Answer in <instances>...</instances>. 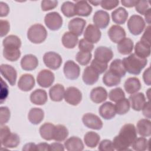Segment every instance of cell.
<instances>
[{
  "label": "cell",
  "mask_w": 151,
  "mask_h": 151,
  "mask_svg": "<svg viewBox=\"0 0 151 151\" xmlns=\"http://www.w3.org/2000/svg\"><path fill=\"white\" fill-rule=\"evenodd\" d=\"M107 97V92L103 87H97L92 89L90 92V99L95 103H101Z\"/></svg>",
  "instance_id": "obj_24"
},
{
  "label": "cell",
  "mask_w": 151,
  "mask_h": 151,
  "mask_svg": "<svg viewBox=\"0 0 151 151\" xmlns=\"http://www.w3.org/2000/svg\"><path fill=\"white\" fill-rule=\"evenodd\" d=\"M44 117V111L37 107L32 108L28 112V119L29 121L33 124H38L40 123Z\"/></svg>",
  "instance_id": "obj_33"
},
{
  "label": "cell",
  "mask_w": 151,
  "mask_h": 151,
  "mask_svg": "<svg viewBox=\"0 0 151 151\" xmlns=\"http://www.w3.org/2000/svg\"><path fill=\"white\" fill-rule=\"evenodd\" d=\"M68 135V130L67 127L63 124L55 126L53 140L57 142L64 141Z\"/></svg>",
  "instance_id": "obj_39"
},
{
  "label": "cell",
  "mask_w": 151,
  "mask_h": 151,
  "mask_svg": "<svg viewBox=\"0 0 151 151\" xmlns=\"http://www.w3.org/2000/svg\"><path fill=\"white\" fill-rule=\"evenodd\" d=\"M0 28H1V37H3L6 35L10 30V25L8 21L1 19L0 21Z\"/></svg>",
  "instance_id": "obj_54"
},
{
  "label": "cell",
  "mask_w": 151,
  "mask_h": 151,
  "mask_svg": "<svg viewBox=\"0 0 151 151\" xmlns=\"http://www.w3.org/2000/svg\"><path fill=\"white\" fill-rule=\"evenodd\" d=\"M124 88L125 91L129 94H134L140 90L141 83L137 77L128 78L124 82Z\"/></svg>",
  "instance_id": "obj_27"
},
{
  "label": "cell",
  "mask_w": 151,
  "mask_h": 151,
  "mask_svg": "<svg viewBox=\"0 0 151 151\" xmlns=\"http://www.w3.org/2000/svg\"><path fill=\"white\" fill-rule=\"evenodd\" d=\"M63 71L67 78L71 80H76L80 76V68L74 61L68 60L64 65Z\"/></svg>",
  "instance_id": "obj_9"
},
{
  "label": "cell",
  "mask_w": 151,
  "mask_h": 151,
  "mask_svg": "<svg viewBox=\"0 0 151 151\" xmlns=\"http://www.w3.org/2000/svg\"><path fill=\"white\" fill-rule=\"evenodd\" d=\"M140 41L150 45V26L149 25L146 27L143 35L140 38Z\"/></svg>",
  "instance_id": "obj_55"
},
{
  "label": "cell",
  "mask_w": 151,
  "mask_h": 151,
  "mask_svg": "<svg viewBox=\"0 0 151 151\" xmlns=\"http://www.w3.org/2000/svg\"><path fill=\"white\" fill-rule=\"evenodd\" d=\"M150 14H151V8H149L147 11L146 12V13L144 14L145 15V21H146V22L148 24H150V20H151V17H150Z\"/></svg>",
  "instance_id": "obj_63"
},
{
  "label": "cell",
  "mask_w": 151,
  "mask_h": 151,
  "mask_svg": "<svg viewBox=\"0 0 151 151\" xmlns=\"http://www.w3.org/2000/svg\"><path fill=\"white\" fill-rule=\"evenodd\" d=\"M3 55L9 61H15L21 56L19 47L15 45H6L4 47Z\"/></svg>",
  "instance_id": "obj_22"
},
{
  "label": "cell",
  "mask_w": 151,
  "mask_h": 151,
  "mask_svg": "<svg viewBox=\"0 0 151 151\" xmlns=\"http://www.w3.org/2000/svg\"><path fill=\"white\" fill-rule=\"evenodd\" d=\"M137 1H134V0H122L121 1V3L122 4L125 6V7H127V8H130V7H133L134 6L136 5V4H137Z\"/></svg>",
  "instance_id": "obj_61"
},
{
  "label": "cell",
  "mask_w": 151,
  "mask_h": 151,
  "mask_svg": "<svg viewBox=\"0 0 151 151\" xmlns=\"http://www.w3.org/2000/svg\"><path fill=\"white\" fill-rule=\"evenodd\" d=\"M65 93V89L63 85L56 84L52 86L49 90V95L51 100L54 101H62Z\"/></svg>",
  "instance_id": "obj_30"
},
{
  "label": "cell",
  "mask_w": 151,
  "mask_h": 151,
  "mask_svg": "<svg viewBox=\"0 0 151 151\" xmlns=\"http://www.w3.org/2000/svg\"><path fill=\"white\" fill-rule=\"evenodd\" d=\"M36 145L34 143H28L25 144L22 147V150L36 151Z\"/></svg>",
  "instance_id": "obj_62"
},
{
  "label": "cell",
  "mask_w": 151,
  "mask_h": 151,
  "mask_svg": "<svg viewBox=\"0 0 151 151\" xmlns=\"http://www.w3.org/2000/svg\"><path fill=\"white\" fill-rule=\"evenodd\" d=\"M134 54L142 58H146L150 54V45L138 41L134 46Z\"/></svg>",
  "instance_id": "obj_37"
},
{
  "label": "cell",
  "mask_w": 151,
  "mask_h": 151,
  "mask_svg": "<svg viewBox=\"0 0 151 151\" xmlns=\"http://www.w3.org/2000/svg\"><path fill=\"white\" fill-rule=\"evenodd\" d=\"M45 25L52 31L59 29L63 25V18L59 13L57 12H49L44 18Z\"/></svg>",
  "instance_id": "obj_5"
},
{
  "label": "cell",
  "mask_w": 151,
  "mask_h": 151,
  "mask_svg": "<svg viewBox=\"0 0 151 151\" xmlns=\"http://www.w3.org/2000/svg\"><path fill=\"white\" fill-rule=\"evenodd\" d=\"M55 76L54 73L47 69L40 71L37 77V81L38 84L44 88L50 87L54 83Z\"/></svg>",
  "instance_id": "obj_8"
},
{
  "label": "cell",
  "mask_w": 151,
  "mask_h": 151,
  "mask_svg": "<svg viewBox=\"0 0 151 151\" xmlns=\"http://www.w3.org/2000/svg\"><path fill=\"white\" fill-rule=\"evenodd\" d=\"M145 22L143 18L138 15H133L129 19L127 24V28L134 35L140 34L145 28Z\"/></svg>",
  "instance_id": "obj_4"
},
{
  "label": "cell",
  "mask_w": 151,
  "mask_h": 151,
  "mask_svg": "<svg viewBox=\"0 0 151 151\" xmlns=\"http://www.w3.org/2000/svg\"><path fill=\"white\" fill-rule=\"evenodd\" d=\"M149 146V141L143 137L136 138L132 144L133 149L136 151H144L146 150Z\"/></svg>",
  "instance_id": "obj_42"
},
{
  "label": "cell",
  "mask_w": 151,
  "mask_h": 151,
  "mask_svg": "<svg viewBox=\"0 0 151 151\" xmlns=\"http://www.w3.org/2000/svg\"><path fill=\"white\" fill-rule=\"evenodd\" d=\"M122 61L126 71L134 75L139 74L147 63L146 58H140L134 53L124 58Z\"/></svg>",
  "instance_id": "obj_2"
},
{
  "label": "cell",
  "mask_w": 151,
  "mask_h": 151,
  "mask_svg": "<svg viewBox=\"0 0 151 151\" xmlns=\"http://www.w3.org/2000/svg\"><path fill=\"white\" fill-rule=\"evenodd\" d=\"M93 21L97 28H106L110 22L109 14L103 10L97 11L93 15Z\"/></svg>",
  "instance_id": "obj_12"
},
{
  "label": "cell",
  "mask_w": 151,
  "mask_h": 151,
  "mask_svg": "<svg viewBox=\"0 0 151 151\" xmlns=\"http://www.w3.org/2000/svg\"><path fill=\"white\" fill-rule=\"evenodd\" d=\"M109 97L111 101L116 103L125 98V94L120 87H116L110 91Z\"/></svg>",
  "instance_id": "obj_44"
},
{
  "label": "cell",
  "mask_w": 151,
  "mask_h": 151,
  "mask_svg": "<svg viewBox=\"0 0 151 151\" xmlns=\"http://www.w3.org/2000/svg\"><path fill=\"white\" fill-rule=\"evenodd\" d=\"M2 45L4 47L6 45H15L20 48L21 46V41L18 36L10 35L4 39Z\"/></svg>",
  "instance_id": "obj_46"
},
{
  "label": "cell",
  "mask_w": 151,
  "mask_h": 151,
  "mask_svg": "<svg viewBox=\"0 0 151 151\" xmlns=\"http://www.w3.org/2000/svg\"><path fill=\"white\" fill-rule=\"evenodd\" d=\"M43 61L45 65L50 69L57 70L62 64V58L55 52L49 51L45 52L43 56Z\"/></svg>",
  "instance_id": "obj_6"
},
{
  "label": "cell",
  "mask_w": 151,
  "mask_h": 151,
  "mask_svg": "<svg viewBox=\"0 0 151 151\" xmlns=\"http://www.w3.org/2000/svg\"><path fill=\"white\" fill-rule=\"evenodd\" d=\"M61 11L66 17L70 18L74 17L76 15L75 4L70 1H65L62 4Z\"/></svg>",
  "instance_id": "obj_43"
},
{
  "label": "cell",
  "mask_w": 151,
  "mask_h": 151,
  "mask_svg": "<svg viewBox=\"0 0 151 151\" xmlns=\"http://www.w3.org/2000/svg\"><path fill=\"white\" fill-rule=\"evenodd\" d=\"M99 113L101 117L106 120L113 119L116 114L114 105L110 101L102 104L99 109Z\"/></svg>",
  "instance_id": "obj_19"
},
{
  "label": "cell",
  "mask_w": 151,
  "mask_h": 151,
  "mask_svg": "<svg viewBox=\"0 0 151 151\" xmlns=\"http://www.w3.org/2000/svg\"><path fill=\"white\" fill-rule=\"evenodd\" d=\"M101 33L99 28L93 24H89L84 32L85 40L91 43H97L101 38Z\"/></svg>",
  "instance_id": "obj_13"
},
{
  "label": "cell",
  "mask_w": 151,
  "mask_h": 151,
  "mask_svg": "<svg viewBox=\"0 0 151 151\" xmlns=\"http://www.w3.org/2000/svg\"><path fill=\"white\" fill-rule=\"evenodd\" d=\"M108 35L110 40L114 42L118 43L126 37L125 30L118 25H112L108 31Z\"/></svg>",
  "instance_id": "obj_18"
},
{
  "label": "cell",
  "mask_w": 151,
  "mask_h": 151,
  "mask_svg": "<svg viewBox=\"0 0 151 151\" xmlns=\"http://www.w3.org/2000/svg\"><path fill=\"white\" fill-rule=\"evenodd\" d=\"M143 79L145 84L147 86H150L151 80H150V67H148L143 74Z\"/></svg>",
  "instance_id": "obj_59"
},
{
  "label": "cell",
  "mask_w": 151,
  "mask_h": 151,
  "mask_svg": "<svg viewBox=\"0 0 151 151\" xmlns=\"http://www.w3.org/2000/svg\"><path fill=\"white\" fill-rule=\"evenodd\" d=\"M92 67H93L99 74L103 73L104 71H106L108 67V65L107 63H104L100 61H99L94 58L92 60L91 63V65Z\"/></svg>",
  "instance_id": "obj_47"
},
{
  "label": "cell",
  "mask_w": 151,
  "mask_h": 151,
  "mask_svg": "<svg viewBox=\"0 0 151 151\" xmlns=\"http://www.w3.org/2000/svg\"><path fill=\"white\" fill-rule=\"evenodd\" d=\"M48 99L47 92L42 89H36L33 91L30 95L31 103L36 105L44 104Z\"/></svg>",
  "instance_id": "obj_25"
},
{
  "label": "cell",
  "mask_w": 151,
  "mask_h": 151,
  "mask_svg": "<svg viewBox=\"0 0 151 151\" xmlns=\"http://www.w3.org/2000/svg\"><path fill=\"white\" fill-rule=\"evenodd\" d=\"M130 101L129 99L126 98L116 102V104L114 105L116 113L120 115H123L127 113L130 109Z\"/></svg>",
  "instance_id": "obj_41"
},
{
  "label": "cell",
  "mask_w": 151,
  "mask_h": 151,
  "mask_svg": "<svg viewBox=\"0 0 151 151\" xmlns=\"http://www.w3.org/2000/svg\"><path fill=\"white\" fill-rule=\"evenodd\" d=\"M120 81L121 77L110 70L106 71L103 77V82L107 87L116 86Z\"/></svg>",
  "instance_id": "obj_34"
},
{
  "label": "cell",
  "mask_w": 151,
  "mask_h": 151,
  "mask_svg": "<svg viewBox=\"0 0 151 151\" xmlns=\"http://www.w3.org/2000/svg\"><path fill=\"white\" fill-rule=\"evenodd\" d=\"M134 6L136 11L138 13L144 15L149 8V2L147 1H137V2Z\"/></svg>",
  "instance_id": "obj_51"
},
{
  "label": "cell",
  "mask_w": 151,
  "mask_h": 151,
  "mask_svg": "<svg viewBox=\"0 0 151 151\" xmlns=\"http://www.w3.org/2000/svg\"><path fill=\"white\" fill-rule=\"evenodd\" d=\"M83 124L88 128L94 130H100L103 122L99 117L93 113H86L82 117Z\"/></svg>",
  "instance_id": "obj_10"
},
{
  "label": "cell",
  "mask_w": 151,
  "mask_h": 151,
  "mask_svg": "<svg viewBox=\"0 0 151 151\" xmlns=\"http://www.w3.org/2000/svg\"><path fill=\"white\" fill-rule=\"evenodd\" d=\"M35 86V79L30 74H22L18 82V88L24 91H30Z\"/></svg>",
  "instance_id": "obj_16"
},
{
  "label": "cell",
  "mask_w": 151,
  "mask_h": 151,
  "mask_svg": "<svg viewBox=\"0 0 151 151\" xmlns=\"http://www.w3.org/2000/svg\"><path fill=\"white\" fill-rule=\"evenodd\" d=\"M47 151L50 150V145L47 143H40L36 145V151Z\"/></svg>",
  "instance_id": "obj_60"
},
{
  "label": "cell",
  "mask_w": 151,
  "mask_h": 151,
  "mask_svg": "<svg viewBox=\"0 0 151 151\" xmlns=\"http://www.w3.org/2000/svg\"><path fill=\"white\" fill-rule=\"evenodd\" d=\"M130 104L132 108L135 111L142 110L146 103V98L143 93H137L132 94L129 98Z\"/></svg>",
  "instance_id": "obj_21"
},
{
  "label": "cell",
  "mask_w": 151,
  "mask_h": 151,
  "mask_svg": "<svg viewBox=\"0 0 151 151\" xmlns=\"http://www.w3.org/2000/svg\"><path fill=\"white\" fill-rule=\"evenodd\" d=\"M78 41V37L70 31L65 32L62 37V44L67 48H74Z\"/></svg>",
  "instance_id": "obj_36"
},
{
  "label": "cell",
  "mask_w": 151,
  "mask_h": 151,
  "mask_svg": "<svg viewBox=\"0 0 151 151\" xmlns=\"http://www.w3.org/2000/svg\"><path fill=\"white\" fill-rule=\"evenodd\" d=\"M86 25V21L84 19L77 17L69 21L68 28L70 32L78 37L82 34Z\"/></svg>",
  "instance_id": "obj_14"
},
{
  "label": "cell",
  "mask_w": 151,
  "mask_h": 151,
  "mask_svg": "<svg viewBox=\"0 0 151 151\" xmlns=\"http://www.w3.org/2000/svg\"><path fill=\"white\" fill-rule=\"evenodd\" d=\"M109 70L122 77L126 75V71L122 64V61L120 59H115L110 64Z\"/></svg>",
  "instance_id": "obj_40"
},
{
  "label": "cell",
  "mask_w": 151,
  "mask_h": 151,
  "mask_svg": "<svg viewBox=\"0 0 151 151\" xmlns=\"http://www.w3.org/2000/svg\"><path fill=\"white\" fill-rule=\"evenodd\" d=\"M55 125L50 123H45L40 127V134L45 140H53Z\"/></svg>",
  "instance_id": "obj_35"
},
{
  "label": "cell",
  "mask_w": 151,
  "mask_h": 151,
  "mask_svg": "<svg viewBox=\"0 0 151 151\" xmlns=\"http://www.w3.org/2000/svg\"><path fill=\"white\" fill-rule=\"evenodd\" d=\"M64 147L68 151H81L84 149L81 139L76 136H72L67 139L64 142Z\"/></svg>",
  "instance_id": "obj_23"
},
{
  "label": "cell",
  "mask_w": 151,
  "mask_h": 151,
  "mask_svg": "<svg viewBox=\"0 0 151 151\" xmlns=\"http://www.w3.org/2000/svg\"><path fill=\"white\" fill-rule=\"evenodd\" d=\"M136 129L137 132L141 136H150L151 134V122L147 119H140L137 123Z\"/></svg>",
  "instance_id": "obj_26"
},
{
  "label": "cell",
  "mask_w": 151,
  "mask_h": 151,
  "mask_svg": "<svg viewBox=\"0 0 151 151\" xmlns=\"http://www.w3.org/2000/svg\"><path fill=\"white\" fill-rule=\"evenodd\" d=\"M119 4L117 0H103L101 1L100 5L102 8L107 10H111L115 8Z\"/></svg>",
  "instance_id": "obj_52"
},
{
  "label": "cell",
  "mask_w": 151,
  "mask_h": 151,
  "mask_svg": "<svg viewBox=\"0 0 151 151\" xmlns=\"http://www.w3.org/2000/svg\"><path fill=\"white\" fill-rule=\"evenodd\" d=\"M94 48L93 44L85 40L81 39L78 42V49L81 51L91 52Z\"/></svg>",
  "instance_id": "obj_48"
},
{
  "label": "cell",
  "mask_w": 151,
  "mask_h": 151,
  "mask_svg": "<svg viewBox=\"0 0 151 151\" xmlns=\"http://www.w3.org/2000/svg\"><path fill=\"white\" fill-rule=\"evenodd\" d=\"M50 150L63 151L64 150V146L60 143L54 142L50 145Z\"/></svg>",
  "instance_id": "obj_58"
},
{
  "label": "cell",
  "mask_w": 151,
  "mask_h": 151,
  "mask_svg": "<svg viewBox=\"0 0 151 151\" xmlns=\"http://www.w3.org/2000/svg\"><path fill=\"white\" fill-rule=\"evenodd\" d=\"M58 5L57 1H48L44 0L41 1V6L43 11H47L54 9Z\"/></svg>",
  "instance_id": "obj_53"
},
{
  "label": "cell",
  "mask_w": 151,
  "mask_h": 151,
  "mask_svg": "<svg viewBox=\"0 0 151 151\" xmlns=\"http://www.w3.org/2000/svg\"><path fill=\"white\" fill-rule=\"evenodd\" d=\"M64 100L68 104L77 106L82 100V94L79 89L75 87H69L65 91Z\"/></svg>",
  "instance_id": "obj_7"
},
{
  "label": "cell",
  "mask_w": 151,
  "mask_h": 151,
  "mask_svg": "<svg viewBox=\"0 0 151 151\" xmlns=\"http://www.w3.org/2000/svg\"><path fill=\"white\" fill-rule=\"evenodd\" d=\"M0 124L1 126L6 123L9 120L11 113L10 110L7 107H1L0 108Z\"/></svg>",
  "instance_id": "obj_49"
},
{
  "label": "cell",
  "mask_w": 151,
  "mask_h": 151,
  "mask_svg": "<svg viewBox=\"0 0 151 151\" xmlns=\"http://www.w3.org/2000/svg\"><path fill=\"white\" fill-rule=\"evenodd\" d=\"M113 57V52L111 48L100 46L97 47L94 51V59L104 63H108Z\"/></svg>",
  "instance_id": "obj_11"
},
{
  "label": "cell",
  "mask_w": 151,
  "mask_h": 151,
  "mask_svg": "<svg viewBox=\"0 0 151 151\" xmlns=\"http://www.w3.org/2000/svg\"><path fill=\"white\" fill-rule=\"evenodd\" d=\"M98 149L100 151H113L114 147L113 142L108 139L101 140L99 143Z\"/></svg>",
  "instance_id": "obj_50"
},
{
  "label": "cell",
  "mask_w": 151,
  "mask_h": 151,
  "mask_svg": "<svg viewBox=\"0 0 151 151\" xmlns=\"http://www.w3.org/2000/svg\"><path fill=\"white\" fill-rule=\"evenodd\" d=\"M134 43L133 41L129 38H124L117 43V48L119 53L123 55L130 54L133 49Z\"/></svg>",
  "instance_id": "obj_31"
},
{
  "label": "cell",
  "mask_w": 151,
  "mask_h": 151,
  "mask_svg": "<svg viewBox=\"0 0 151 151\" xmlns=\"http://www.w3.org/2000/svg\"><path fill=\"white\" fill-rule=\"evenodd\" d=\"M0 69L2 76L8 81L11 86H14L17 77V73L14 67L8 64H1Z\"/></svg>",
  "instance_id": "obj_15"
},
{
  "label": "cell",
  "mask_w": 151,
  "mask_h": 151,
  "mask_svg": "<svg viewBox=\"0 0 151 151\" xmlns=\"http://www.w3.org/2000/svg\"><path fill=\"white\" fill-rule=\"evenodd\" d=\"M113 21L118 24L121 25L125 23L128 17V12L123 7H119L114 10L111 14Z\"/></svg>",
  "instance_id": "obj_32"
},
{
  "label": "cell",
  "mask_w": 151,
  "mask_h": 151,
  "mask_svg": "<svg viewBox=\"0 0 151 151\" xmlns=\"http://www.w3.org/2000/svg\"><path fill=\"white\" fill-rule=\"evenodd\" d=\"M92 57V54L91 52H85L80 51L78 52L76 56V61L82 65H87Z\"/></svg>",
  "instance_id": "obj_45"
},
{
  "label": "cell",
  "mask_w": 151,
  "mask_h": 151,
  "mask_svg": "<svg viewBox=\"0 0 151 151\" xmlns=\"http://www.w3.org/2000/svg\"><path fill=\"white\" fill-rule=\"evenodd\" d=\"M47 36V32L45 27L40 24L31 25L27 31L28 39L34 44L43 42Z\"/></svg>",
  "instance_id": "obj_3"
},
{
  "label": "cell",
  "mask_w": 151,
  "mask_h": 151,
  "mask_svg": "<svg viewBox=\"0 0 151 151\" xmlns=\"http://www.w3.org/2000/svg\"><path fill=\"white\" fill-rule=\"evenodd\" d=\"M99 78V74L91 66H88L84 70L82 78L83 82L87 85L95 84Z\"/></svg>",
  "instance_id": "obj_17"
},
{
  "label": "cell",
  "mask_w": 151,
  "mask_h": 151,
  "mask_svg": "<svg viewBox=\"0 0 151 151\" xmlns=\"http://www.w3.org/2000/svg\"><path fill=\"white\" fill-rule=\"evenodd\" d=\"M1 143L6 148H14L19 144L20 139L17 134L10 132L5 137L1 139Z\"/></svg>",
  "instance_id": "obj_29"
},
{
  "label": "cell",
  "mask_w": 151,
  "mask_h": 151,
  "mask_svg": "<svg viewBox=\"0 0 151 151\" xmlns=\"http://www.w3.org/2000/svg\"><path fill=\"white\" fill-rule=\"evenodd\" d=\"M9 12V8L7 4L1 2H0V16L1 17H6Z\"/></svg>",
  "instance_id": "obj_56"
},
{
  "label": "cell",
  "mask_w": 151,
  "mask_h": 151,
  "mask_svg": "<svg viewBox=\"0 0 151 151\" xmlns=\"http://www.w3.org/2000/svg\"><path fill=\"white\" fill-rule=\"evenodd\" d=\"M137 138V130L134 124H126L122 126L119 133L113 140L114 149L118 151L126 150Z\"/></svg>",
  "instance_id": "obj_1"
},
{
  "label": "cell",
  "mask_w": 151,
  "mask_h": 151,
  "mask_svg": "<svg viewBox=\"0 0 151 151\" xmlns=\"http://www.w3.org/2000/svg\"><path fill=\"white\" fill-rule=\"evenodd\" d=\"M142 110L143 114L144 115V116H145L146 118L150 119L151 113H150V105L149 101H147L145 103Z\"/></svg>",
  "instance_id": "obj_57"
},
{
  "label": "cell",
  "mask_w": 151,
  "mask_h": 151,
  "mask_svg": "<svg viewBox=\"0 0 151 151\" xmlns=\"http://www.w3.org/2000/svg\"><path fill=\"white\" fill-rule=\"evenodd\" d=\"M89 2L90 4H91L92 5H94V6H97L99 4H100L101 1H89Z\"/></svg>",
  "instance_id": "obj_64"
},
{
  "label": "cell",
  "mask_w": 151,
  "mask_h": 151,
  "mask_svg": "<svg viewBox=\"0 0 151 151\" xmlns=\"http://www.w3.org/2000/svg\"><path fill=\"white\" fill-rule=\"evenodd\" d=\"M100 137L99 134L94 132H87L84 137V141L86 145L90 148L96 147L99 144Z\"/></svg>",
  "instance_id": "obj_38"
},
{
  "label": "cell",
  "mask_w": 151,
  "mask_h": 151,
  "mask_svg": "<svg viewBox=\"0 0 151 151\" xmlns=\"http://www.w3.org/2000/svg\"><path fill=\"white\" fill-rule=\"evenodd\" d=\"M38 65V58L32 54L25 55L21 60V68L25 71L34 70L37 67Z\"/></svg>",
  "instance_id": "obj_20"
},
{
  "label": "cell",
  "mask_w": 151,
  "mask_h": 151,
  "mask_svg": "<svg viewBox=\"0 0 151 151\" xmlns=\"http://www.w3.org/2000/svg\"><path fill=\"white\" fill-rule=\"evenodd\" d=\"M93 10L91 6L86 1H77L75 4L76 15L82 17H88L90 15Z\"/></svg>",
  "instance_id": "obj_28"
}]
</instances>
